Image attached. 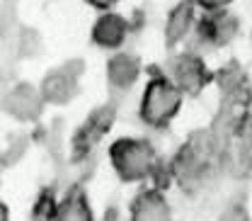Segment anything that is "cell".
Wrapping results in <instances>:
<instances>
[{
	"mask_svg": "<svg viewBox=\"0 0 252 221\" xmlns=\"http://www.w3.org/2000/svg\"><path fill=\"white\" fill-rule=\"evenodd\" d=\"M141 73H143L141 59L131 51H122V49L114 51L104 66V78H107L109 88L117 90V93H128L138 83Z\"/></svg>",
	"mask_w": 252,
	"mask_h": 221,
	"instance_id": "obj_8",
	"label": "cell"
},
{
	"mask_svg": "<svg viewBox=\"0 0 252 221\" xmlns=\"http://www.w3.org/2000/svg\"><path fill=\"white\" fill-rule=\"evenodd\" d=\"M85 2H88L90 7H94V10L102 12V10H114L122 0H85Z\"/></svg>",
	"mask_w": 252,
	"mask_h": 221,
	"instance_id": "obj_15",
	"label": "cell"
},
{
	"mask_svg": "<svg viewBox=\"0 0 252 221\" xmlns=\"http://www.w3.org/2000/svg\"><path fill=\"white\" fill-rule=\"evenodd\" d=\"M199 7L194 5V0H180L177 5L170 7L167 17H165V27H162V39L167 49H177L187 41L189 37H194L196 22H199Z\"/></svg>",
	"mask_w": 252,
	"mask_h": 221,
	"instance_id": "obj_5",
	"label": "cell"
},
{
	"mask_svg": "<svg viewBox=\"0 0 252 221\" xmlns=\"http://www.w3.org/2000/svg\"><path fill=\"white\" fill-rule=\"evenodd\" d=\"M107 156L112 170L126 185H143L153 180L160 170V156L156 146L143 136H122L112 141Z\"/></svg>",
	"mask_w": 252,
	"mask_h": 221,
	"instance_id": "obj_1",
	"label": "cell"
},
{
	"mask_svg": "<svg viewBox=\"0 0 252 221\" xmlns=\"http://www.w3.org/2000/svg\"><path fill=\"white\" fill-rule=\"evenodd\" d=\"M235 0H194V5L199 7V12H219V10H228Z\"/></svg>",
	"mask_w": 252,
	"mask_h": 221,
	"instance_id": "obj_14",
	"label": "cell"
},
{
	"mask_svg": "<svg viewBox=\"0 0 252 221\" xmlns=\"http://www.w3.org/2000/svg\"><path fill=\"white\" fill-rule=\"evenodd\" d=\"M114 122V105H104V107H97L93 114L85 119V124L80 126L73 146H75V156L80 153H88L94 144L109 131V126Z\"/></svg>",
	"mask_w": 252,
	"mask_h": 221,
	"instance_id": "obj_11",
	"label": "cell"
},
{
	"mask_svg": "<svg viewBox=\"0 0 252 221\" xmlns=\"http://www.w3.org/2000/svg\"><path fill=\"white\" fill-rule=\"evenodd\" d=\"M250 46H252V32H250Z\"/></svg>",
	"mask_w": 252,
	"mask_h": 221,
	"instance_id": "obj_17",
	"label": "cell"
},
{
	"mask_svg": "<svg viewBox=\"0 0 252 221\" xmlns=\"http://www.w3.org/2000/svg\"><path fill=\"white\" fill-rule=\"evenodd\" d=\"M185 97L187 95L172 83V78L167 73H153L146 80V88L138 100V119L148 129L162 131L180 114Z\"/></svg>",
	"mask_w": 252,
	"mask_h": 221,
	"instance_id": "obj_2",
	"label": "cell"
},
{
	"mask_svg": "<svg viewBox=\"0 0 252 221\" xmlns=\"http://www.w3.org/2000/svg\"><path fill=\"white\" fill-rule=\"evenodd\" d=\"M78 75L80 71H73V66H63V68H54L51 73H46L41 78V97L46 105H68L75 93H78Z\"/></svg>",
	"mask_w": 252,
	"mask_h": 221,
	"instance_id": "obj_10",
	"label": "cell"
},
{
	"mask_svg": "<svg viewBox=\"0 0 252 221\" xmlns=\"http://www.w3.org/2000/svg\"><path fill=\"white\" fill-rule=\"evenodd\" d=\"M240 32V20L230 10H219V12H201L194 37L201 46L206 49H220L228 46Z\"/></svg>",
	"mask_w": 252,
	"mask_h": 221,
	"instance_id": "obj_4",
	"label": "cell"
},
{
	"mask_svg": "<svg viewBox=\"0 0 252 221\" xmlns=\"http://www.w3.org/2000/svg\"><path fill=\"white\" fill-rule=\"evenodd\" d=\"M44 105L41 90L30 83H17L2 100V110L17 122H36L44 112Z\"/></svg>",
	"mask_w": 252,
	"mask_h": 221,
	"instance_id": "obj_7",
	"label": "cell"
},
{
	"mask_svg": "<svg viewBox=\"0 0 252 221\" xmlns=\"http://www.w3.org/2000/svg\"><path fill=\"white\" fill-rule=\"evenodd\" d=\"M7 217H10V209H7V207H5V204L0 202V221H5Z\"/></svg>",
	"mask_w": 252,
	"mask_h": 221,
	"instance_id": "obj_16",
	"label": "cell"
},
{
	"mask_svg": "<svg viewBox=\"0 0 252 221\" xmlns=\"http://www.w3.org/2000/svg\"><path fill=\"white\" fill-rule=\"evenodd\" d=\"M128 34H131V22L124 15H119L114 10H102L90 30V39L94 46H99L104 51H119L126 44Z\"/></svg>",
	"mask_w": 252,
	"mask_h": 221,
	"instance_id": "obj_6",
	"label": "cell"
},
{
	"mask_svg": "<svg viewBox=\"0 0 252 221\" xmlns=\"http://www.w3.org/2000/svg\"><path fill=\"white\" fill-rule=\"evenodd\" d=\"M167 75L185 95H199L214 83V73L196 51H177L167 61Z\"/></svg>",
	"mask_w": 252,
	"mask_h": 221,
	"instance_id": "obj_3",
	"label": "cell"
},
{
	"mask_svg": "<svg viewBox=\"0 0 252 221\" xmlns=\"http://www.w3.org/2000/svg\"><path fill=\"white\" fill-rule=\"evenodd\" d=\"M128 217L133 221H162L172 217L170 202L165 197V189L151 185V187H141L131 204H128Z\"/></svg>",
	"mask_w": 252,
	"mask_h": 221,
	"instance_id": "obj_9",
	"label": "cell"
},
{
	"mask_svg": "<svg viewBox=\"0 0 252 221\" xmlns=\"http://www.w3.org/2000/svg\"><path fill=\"white\" fill-rule=\"evenodd\" d=\"M56 209H59V202L54 199V194L49 189H44L32 209V217L34 219H56Z\"/></svg>",
	"mask_w": 252,
	"mask_h": 221,
	"instance_id": "obj_13",
	"label": "cell"
},
{
	"mask_svg": "<svg viewBox=\"0 0 252 221\" xmlns=\"http://www.w3.org/2000/svg\"><path fill=\"white\" fill-rule=\"evenodd\" d=\"M56 219H70V221H85L93 219V209H90V202L85 197V192L80 187L70 189L61 202H59V209H56Z\"/></svg>",
	"mask_w": 252,
	"mask_h": 221,
	"instance_id": "obj_12",
	"label": "cell"
}]
</instances>
